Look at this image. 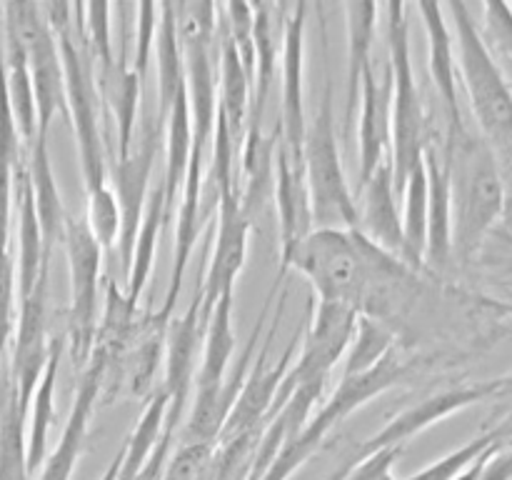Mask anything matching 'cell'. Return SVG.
<instances>
[{
    "instance_id": "obj_1",
    "label": "cell",
    "mask_w": 512,
    "mask_h": 480,
    "mask_svg": "<svg viewBox=\"0 0 512 480\" xmlns=\"http://www.w3.org/2000/svg\"><path fill=\"white\" fill-rule=\"evenodd\" d=\"M440 145L453 193V263L468 268L480 258L490 233L503 218L508 190L493 150L468 123L445 130Z\"/></svg>"
},
{
    "instance_id": "obj_2",
    "label": "cell",
    "mask_w": 512,
    "mask_h": 480,
    "mask_svg": "<svg viewBox=\"0 0 512 480\" xmlns=\"http://www.w3.org/2000/svg\"><path fill=\"white\" fill-rule=\"evenodd\" d=\"M385 250L358 230L318 228L295 248L288 273L303 275L323 303L345 305L358 315Z\"/></svg>"
},
{
    "instance_id": "obj_3",
    "label": "cell",
    "mask_w": 512,
    "mask_h": 480,
    "mask_svg": "<svg viewBox=\"0 0 512 480\" xmlns=\"http://www.w3.org/2000/svg\"><path fill=\"white\" fill-rule=\"evenodd\" d=\"M380 10L385 13V38H388L390 165H393L395 190L400 195L408 173L423 160L430 125L420 88L415 83L413 55H410V5L388 3Z\"/></svg>"
},
{
    "instance_id": "obj_4",
    "label": "cell",
    "mask_w": 512,
    "mask_h": 480,
    "mask_svg": "<svg viewBox=\"0 0 512 480\" xmlns=\"http://www.w3.org/2000/svg\"><path fill=\"white\" fill-rule=\"evenodd\" d=\"M303 175L310 195L313 228H358V200L350 190L343 160H340L338 133H335L333 85L325 83L320 108L308 123L303 140Z\"/></svg>"
},
{
    "instance_id": "obj_5",
    "label": "cell",
    "mask_w": 512,
    "mask_h": 480,
    "mask_svg": "<svg viewBox=\"0 0 512 480\" xmlns=\"http://www.w3.org/2000/svg\"><path fill=\"white\" fill-rule=\"evenodd\" d=\"M60 50V63L65 75V115L73 125L75 143L80 155L85 193L108 185V160H105V140L100 133V95L95 83V68L85 53L78 25L55 35Z\"/></svg>"
},
{
    "instance_id": "obj_6",
    "label": "cell",
    "mask_w": 512,
    "mask_h": 480,
    "mask_svg": "<svg viewBox=\"0 0 512 480\" xmlns=\"http://www.w3.org/2000/svg\"><path fill=\"white\" fill-rule=\"evenodd\" d=\"M308 313L310 318L303 328V338H300V353L295 358V365H290L283 383H280L268 420L278 415V410L288 403V398L298 388L328 383L330 373L335 370V365L343 363L350 340H353L358 315L350 308L313 300ZM268 420H265V425H268Z\"/></svg>"
},
{
    "instance_id": "obj_7",
    "label": "cell",
    "mask_w": 512,
    "mask_h": 480,
    "mask_svg": "<svg viewBox=\"0 0 512 480\" xmlns=\"http://www.w3.org/2000/svg\"><path fill=\"white\" fill-rule=\"evenodd\" d=\"M65 258L70 273V308H68V333L65 348H70L73 363L85 365L95 345L98 333V283L100 265H103V248L85 220L68 218L63 235Z\"/></svg>"
},
{
    "instance_id": "obj_8",
    "label": "cell",
    "mask_w": 512,
    "mask_h": 480,
    "mask_svg": "<svg viewBox=\"0 0 512 480\" xmlns=\"http://www.w3.org/2000/svg\"><path fill=\"white\" fill-rule=\"evenodd\" d=\"M160 145H163V123H160L158 110H155V115L140 120L128 153L113 158L108 168V185L115 193L120 208L118 253L123 273H128L130 260H133L135 235H138L148 195L153 190L150 178H153L155 155H158Z\"/></svg>"
},
{
    "instance_id": "obj_9",
    "label": "cell",
    "mask_w": 512,
    "mask_h": 480,
    "mask_svg": "<svg viewBox=\"0 0 512 480\" xmlns=\"http://www.w3.org/2000/svg\"><path fill=\"white\" fill-rule=\"evenodd\" d=\"M285 295L288 290L278 293V313H275L273 323H270V333L265 338H260V350L255 353L253 365L248 370V378H245L243 390H240L238 400H235L233 410H230L228 420H225L223 430H220V443L225 440L240 438V435L250 433H263L265 420H268L270 408H273V400L278 395L280 383H283L285 373L290 368V360H293L295 348H298L300 338H303V328L290 338L288 348L283 350V355L278 358V363L270 365V343H273L275 333H278L280 315L285 308Z\"/></svg>"
},
{
    "instance_id": "obj_10",
    "label": "cell",
    "mask_w": 512,
    "mask_h": 480,
    "mask_svg": "<svg viewBox=\"0 0 512 480\" xmlns=\"http://www.w3.org/2000/svg\"><path fill=\"white\" fill-rule=\"evenodd\" d=\"M215 203H218V228L213 233V253L208 258V270L200 280L203 293V310L210 318L215 303L223 295L233 293L235 280L243 273L248 260V238L253 220L245 215L238 198V185H220L215 188Z\"/></svg>"
},
{
    "instance_id": "obj_11",
    "label": "cell",
    "mask_w": 512,
    "mask_h": 480,
    "mask_svg": "<svg viewBox=\"0 0 512 480\" xmlns=\"http://www.w3.org/2000/svg\"><path fill=\"white\" fill-rule=\"evenodd\" d=\"M305 20L308 3L290 5L283 30V53H280V148L290 163L303 165V140L308 130L305 120Z\"/></svg>"
},
{
    "instance_id": "obj_12",
    "label": "cell",
    "mask_w": 512,
    "mask_h": 480,
    "mask_svg": "<svg viewBox=\"0 0 512 480\" xmlns=\"http://www.w3.org/2000/svg\"><path fill=\"white\" fill-rule=\"evenodd\" d=\"M48 338V273L38 280L25 298L18 300L13 350H10L8 375L18 390L20 408L28 413L30 398L40 383L50 355Z\"/></svg>"
},
{
    "instance_id": "obj_13",
    "label": "cell",
    "mask_w": 512,
    "mask_h": 480,
    "mask_svg": "<svg viewBox=\"0 0 512 480\" xmlns=\"http://www.w3.org/2000/svg\"><path fill=\"white\" fill-rule=\"evenodd\" d=\"M208 315L203 310V293L193 295L188 310L180 318L170 320L168 340H165V383L163 390L168 393V420H165V433L173 435L178 423L183 420L185 405L195 385V358L203 348L205 328H208Z\"/></svg>"
},
{
    "instance_id": "obj_14",
    "label": "cell",
    "mask_w": 512,
    "mask_h": 480,
    "mask_svg": "<svg viewBox=\"0 0 512 480\" xmlns=\"http://www.w3.org/2000/svg\"><path fill=\"white\" fill-rule=\"evenodd\" d=\"M495 393H498V380L460 385V388H450L438 395H430V398L420 400V403L410 405L403 413L395 415L378 435H373L368 443L360 445V453L368 455L380 448H403L405 440H410L413 435L423 433L430 425L440 423V420L450 418V415L460 413V410L470 408V405L483 403V400H495Z\"/></svg>"
},
{
    "instance_id": "obj_15",
    "label": "cell",
    "mask_w": 512,
    "mask_h": 480,
    "mask_svg": "<svg viewBox=\"0 0 512 480\" xmlns=\"http://www.w3.org/2000/svg\"><path fill=\"white\" fill-rule=\"evenodd\" d=\"M355 200H358V228L355 230L365 235L370 243L383 248L385 253L395 255L405 265H410L408 245H405L403 235V215H400V195L395 190L390 158H385L375 168V173L370 175L363 188L355 190Z\"/></svg>"
},
{
    "instance_id": "obj_16",
    "label": "cell",
    "mask_w": 512,
    "mask_h": 480,
    "mask_svg": "<svg viewBox=\"0 0 512 480\" xmlns=\"http://www.w3.org/2000/svg\"><path fill=\"white\" fill-rule=\"evenodd\" d=\"M428 175V240H425V270L430 275L445 273L453 265V193L443 145L428 135L423 153Z\"/></svg>"
},
{
    "instance_id": "obj_17",
    "label": "cell",
    "mask_w": 512,
    "mask_h": 480,
    "mask_svg": "<svg viewBox=\"0 0 512 480\" xmlns=\"http://www.w3.org/2000/svg\"><path fill=\"white\" fill-rule=\"evenodd\" d=\"M275 205H278V228H280V265L275 278L285 280L288 275V260L300 243L313 233V213H310V195L305 185L303 165L290 163L285 150H275Z\"/></svg>"
},
{
    "instance_id": "obj_18",
    "label": "cell",
    "mask_w": 512,
    "mask_h": 480,
    "mask_svg": "<svg viewBox=\"0 0 512 480\" xmlns=\"http://www.w3.org/2000/svg\"><path fill=\"white\" fill-rule=\"evenodd\" d=\"M105 370H108V355L100 348H93L88 363H85L83 380H80L78 390H75L73 408H70L68 420H65L63 433H60L58 448H55V453L45 463L40 480H70L75 460H78L80 448H83L85 433H88L90 413H93L95 403H98L100 393H103Z\"/></svg>"
},
{
    "instance_id": "obj_19",
    "label": "cell",
    "mask_w": 512,
    "mask_h": 480,
    "mask_svg": "<svg viewBox=\"0 0 512 480\" xmlns=\"http://www.w3.org/2000/svg\"><path fill=\"white\" fill-rule=\"evenodd\" d=\"M415 13L423 20L425 35H428V65L430 80L435 85L438 100L443 103L445 130H455L465 125L463 105H460V75L458 60H455V43L448 23H445V8L438 3L413 5Z\"/></svg>"
},
{
    "instance_id": "obj_20",
    "label": "cell",
    "mask_w": 512,
    "mask_h": 480,
    "mask_svg": "<svg viewBox=\"0 0 512 480\" xmlns=\"http://www.w3.org/2000/svg\"><path fill=\"white\" fill-rule=\"evenodd\" d=\"M358 188L368 183L385 158H390V73L375 75V68L365 70L358 95Z\"/></svg>"
},
{
    "instance_id": "obj_21",
    "label": "cell",
    "mask_w": 512,
    "mask_h": 480,
    "mask_svg": "<svg viewBox=\"0 0 512 480\" xmlns=\"http://www.w3.org/2000/svg\"><path fill=\"white\" fill-rule=\"evenodd\" d=\"M95 83H98L100 108L110 115L113 123V158H120L130 150L133 135L138 130V108L140 95H143V80L138 78L128 60V40L120 45V55L113 60V65L100 73H95Z\"/></svg>"
},
{
    "instance_id": "obj_22",
    "label": "cell",
    "mask_w": 512,
    "mask_h": 480,
    "mask_svg": "<svg viewBox=\"0 0 512 480\" xmlns=\"http://www.w3.org/2000/svg\"><path fill=\"white\" fill-rule=\"evenodd\" d=\"M203 170H205V153L193 150L190 153L188 175H185L183 190L178 195V225H175V248H173V270H170L168 290L160 313L173 318L175 303L183 290V280L188 275L190 258H193L195 240L200 235V195H203Z\"/></svg>"
},
{
    "instance_id": "obj_23",
    "label": "cell",
    "mask_w": 512,
    "mask_h": 480,
    "mask_svg": "<svg viewBox=\"0 0 512 480\" xmlns=\"http://www.w3.org/2000/svg\"><path fill=\"white\" fill-rule=\"evenodd\" d=\"M255 70L253 95H250V113L245 128H263L265 110L273 93L275 70L283 53V30L290 5L255 3Z\"/></svg>"
},
{
    "instance_id": "obj_24",
    "label": "cell",
    "mask_w": 512,
    "mask_h": 480,
    "mask_svg": "<svg viewBox=\"0 0 512 480\" xmlns=\"http://www.w3.org/2000/svg\"><path fill=\"white\" fill-rule=\"evenodd\" d=\"M13 190L15 203H18V265H15V283H18L20 300L48 273L50 250L45 248L43 230H40L38 213H35L33 190H30L28 173H25V160L13 173Z\"/></svg>"
},
{
    "instance_id": "obj_25",
    "label": "cell",
    "mask_w": 512,
    "mask_h": 480,
    "mask_svg": "<svg viewBox=\"0 0 512 480\" xmlns=\"http://www.w3.org/2000/svg\"><path fill=\"white\" fill-rule=\"evenodd\" d=\"M345 30H348V65H345V133L350 130L358 108L360 83L365 70L373 68V45L378 33L380 5L348 3L343 5Z\"/></svg>"
},
{
    "instance_id": "obj_26",
    "label": "cell",
    "mask_w": 512,
    "mask_h": 480,
    "mask_svg": "<svg viewBox=\"0 0 512 480\" xmlns=\"http://www.w3.org/2000/svg\"><path fill=\"white\" fill-rule=\"evenodd\" d=\"M25 173H28L30 190H33L35 213H38L40 230H43L45 248L53 250L55 243H63L65 225H68L70 215L65 213L63 198H60L58 183H55L53 165H50L48 138H43V135H38L28 145Z\"/></svg>"
},
{
    "instance_id": "obj_27",
    "label": "cell",
    "mask_w": 512,
    "mask_h": 480,
    "mask_svg": "<svg viewBox=\"0 0 512 480\" xmlns=\"http://www.w3.org/2000/svg\"><path fill=\"white\" fill-rule=\"evenodd\" d=\"M163 148H165V175L160 180L165 190V208L168 218L175 213V200L183 190L188 175L190 153H193V123H190L188 90H180L163 120Z\"/></svg>"
},
{
    "instance_id": "obj_28",
    "label": "cell",
    "mask_w": 512,
    "mask_h": 480,
    "mask_svg": "<svg viewBox=\"0 0 512 480\" xmlns=\"http://www.w3.org/2000/svg\"><path fill=\"white\" fill-rule=\"evenodd\" d=\"M218 80H220V95H218V113L225 118V125L230 130V138L243 145L245 125H248L250 113V75L245 73L243 60H240L238 50L228 40V35L220 30L218 20Z\"/></svg>"
},
{
    "instance_id": "obj_29",
    "label": "cell",
    "mask_w": 512,
    "mask_h": 480,
    "mask_svg": "<svg viewBox=\"0 0 512 480\" xmlns=\"http://www.w3.org/2000/svg\"><path fill=\"white\" fill-rule=\"evenodd\" d=\"M28 413L20 408L18 390L8 375V365L0 373V480L28 478Z\"/></svg>"
},
{
    "instance_id": "obj_30",
    "label": "cell",
    "mask_w": 512,
    "mask_h": 480,
    "mask_svg": "<svg viewBox=\"0 0 512 480\" xmlns=\"http://www.w3.org/2000/svg\"><path fill=\"white\" fill-rule=\"evenodd\" d=\"M165 220L168 218V208H165V190L163 185L150 190L148 205H145L143 220H140L138 235H135L133 245V260H130V268L125 273V298L130 305L138 308L140 295H143L145 285H148L150 273H153L155 253H158V238L160 230H163Z\"/></svg>"
},
{
    "instance_id": "obj_31",
    "label": "cell",
    "mask_w": 512,
    "mask_h": 480,
    "mask_svg": "<svg viewBox=\"0 0 512 480\" xmlns=\"http://www.w3.org/2000/svg\"><path fill=\"white\" fill-rule=\"evenodd\" d=\"M65 353V338H53L50 343L48 365H45L40 383L35 388L28 405V473L40 468L48 450V433L55 420V383H58V368Z\"/></svg>"
},
{
    "instance_id": "obj_32",
    "label": "cell",
    "mask_w": 512,
    "mask_h": 480,
    "mask_svg": "<svg viewBox=\"0 0 512 480\" xmlns=\"http://www.w3.org/2000/svg\"><path fill=\"white\" fill-rule=\"evenodd\" d=\"M158 8L160 20L153 50L155 68H158V105H155V110H158V118L163 123L175 95L185 88V63L178 30H175L173 3H158Z\"/></svg>"
},
{
    "instance_id": "obj_33",
    "label": "cell",
    "mask_w": 512,
    "mask_h": 480,
    "mask_svg": "<svg viewBox=\"0 0 512 480\" xmlns=\"http://www.w3.org/2000/svg\"><path fill=\"white\" fill-rule=\"evenodd\" d=\"M3 68L5 85H8L10 108H13L15 125L23 138L25 148L38 138V113H35V95L33 80H30L28 60H25L23 48L18 40L3 28Z\"/></svg>"
},
{
    "instance_id": "obj_34",
    "label": "cell",
    "mask_w": 512,
    "mask_h": 480,
    "mask_svg": "<svg viewBox=\"0 0 512 480\" xmlns=\"http://www.w3.org/2000/svg\"><path fill=\"white\" fill-rule=\"evenodd\" d=\"M170 398L163 388L145 400L138 425L123 445V465H120L118 480H135L143 473V465L155 453L158 443L165 435V420H168Z\"/></svg>"
},
{
    "instance_id": "obj_35",
    "label": "cell",
    "mask_w": 512,
    "mask_h": 480,
    "mask_svg": "<svg viewBox=\"0 0 512 480\" xmlns=\"http://www.w3.org/2000/svg\"><path fill=\"white\" fill-rule=\"evenodd\" d=\"M400 215H403V235L408 245L410 265L418 273L425 270V240H428V175H425V163L420 160L405 178L403 190H400Z\"/></svg>"
},
{
    "instance_id": "obj_36",
    "label": "cell",
    "mask_w": 512,
    "mask_h": 480,
    "mask_svg": "<svg viewBox=\"0 0 512 480\" xmlns=\"http://www.w3.org/2000/svg\"><path fill=\"white\" fill-rule=\"evenodd\" d=\"M395 350V333L388 325L378 323L373 318L358 315L355 320V333L350 340V348L343 358V373L340 378H350V375H360L365 370L375 368L380 360Z\"/></svg>"
},
{
    "instance_id": "obj_37",
    "label": "cell",
    "mask_w": 512,
    "mask_h": 480,
    "mask_svg": "<svg viewBox=\"0 0 512 480\" xmlns=\"http://www.w3.org/2000/svg\"><path fill=\"white\" fill-rule=\"evenodd\" d=\"M175 30L180 48L218 43V5L215 3H173Z\"/></svg>"
},
{
    "instance_id": "obj_38",
    "label": "cell",
    "mask_w": 512,
    "mask_h": 480,
    "mask_svg": "<svg viewBox=\"0 0 512 480\" xmlns=\"http://www.w3.org/2000/svg\"><path fill=\"white\" fill-rule=\"evenodd\" d=\"M218 20L220 30L228 35L233 48L238 50L240 60H243L245 73L250 75L253 83L255 70V10L248 3H223L218 5Z\"/></svg>"
},
{
    "instance_id": "obj_39",
    "label": "cell",
    "mask_w": 512,
    "mask_h": 480,
    "mask_svg": "<svg viewBox=\"0 0 512 480\" xmlns=\"http://www.w3.org/2000/svg\"><path fill=\"white\" fill-rule=\"evenodd\" d=\"M88 205H85V225L93 233V238L98 240V245L105 250L113 248L120 238V208L115 193L110 190V185L103 188L90 190Z\"/></svg>"
},
{
    "instance_id": "obj_40",
    "label": "cell",
    "mask_w": 512,
    "mask_h": 480,
    "mask_svg": "<svg viewBox=\"0 0 512 480\" xmlns=\"http://www.w3.org/2000/svg\"><path fill=\"white\" fill-rule=\"evenodd\" d=\"M160 8L158 3H138L133 5V30H135V53L130 60V68L138 73V78H148L150 63H153L155 35H158Z\"/></svg>"
},
{
    "instance_id": "obj_41",
    "label": "cell",
    "mask_w": 512,
    "mask_h": 480,
    "mask_svg": "<svg viewBox=\"0 0 512 480\" xmlns=\"http://www.w3.org/2000/svg\"><path fill=\"white\" fill-rule=\"evenodd\" d=\"M15 298H18L15 260L10 255V248H0V373L5 370V353H8L10 340H13Z\"/></svg>"
},
{
    "instance_id": "obj_42",
    "label": "cell",
    "mask_w": 512,
    "mask_h": 480,
    "mask_svg": "<svg viewBox=\"0 0 512 480\" xmlns=\"http://www.w3.org/2000/svg\"><path fill=\"white\" fill-rule=\"evenodd\" d=\"M400 455V448H380L368 455H360L343 480H395L393 463Z\"/></svg>"
},
{
    "instance_id": "obj_43",
    "label": "cell",
    "mask_w": 512,
    "mask_h": 480,
    "mask_svg": "<svg viewBox=\"0 0 512 480\" xmlns=\"http://www.w3.org/2000/svg\"><path fill=\"white\" fill-rule=\"evenodd\" d=\"M10 210H13V170L0 165V248H10Z\"/></svg>"
},
{
    "instance_id": "obj_44",
    "label": "cell",
    "mask_w": 512,
    "mask_h": 480,
    "mask_svg": "<svg viewBox=\"0 0 512 480\" xmlns=\"http://www.w3.org/2000/svg\"><path fill=\"white\" fill-rule=\"evenodd\" d=\"M495 380H498V393H495V400H508V403H512V373Z\"/></svg>"
}]
</instances>
